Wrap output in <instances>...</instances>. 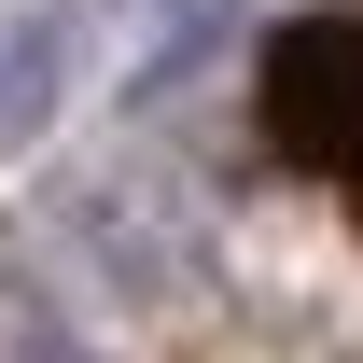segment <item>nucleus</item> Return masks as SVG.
<instances>
[{
	"instance_id": "obj_1",
	"label": "nucleus",
	"mask_w": 363,
	"mask_h": 363,
	"mask_svg": "<svg viewBox=\"0 0 363 363\" xmlns=\"http://www.w3.org/2000/svg\"><path fill=\"white\" fill-rule=\"evenodd\" d=\"M238 168L363 252V0H294L238 56Z\"/></svg>"
}]
</instances>
